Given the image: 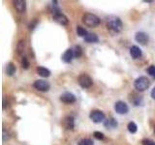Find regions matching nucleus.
<instances>
[{
	"instance_id": "c756f323",
	"label": "nucleus",
	"mask_w": 155,
	"mask_h": 145,
	"mask_svg": "<svg viewBox=\"0 0 155 145\" xmlns=\"http://www.w3.org/2000/svg\"><path fill=\"white\" fill-rule=\"evenodd\" d=\"M154 132H155V129H154Z\"/></svg>"
},
{
	"instance_id": "20e7f679",
	"label": "nucleus",
	"mask_w": 155,
	"mask_h": 145,
	"mask_svg": "<svg viewBox=\"0 0 155 145\" xmlns=\"http://www.w3.org/2000/svg\"><path fill=\"white\" fill-rule=\"evenodd\" d=\"M89 118L93 121L94 123H101V122H103V121H105L106 116L103 111L95 109V110H92L90 112Z\"/></svg>"
},
{
	"instance_id": "6e6552de",
	"label": "nucleus",
	"mask_w": 155,
	"mask_h": 145,
	"mask_svg": "<svg viewBox=\"0 0 155 145\" xmlns=\"http://www.w3.org/2000/svg\"><path fill=\"white\" fill-rule=\"evenodd\" d=\"M135 40L137 43H140V45H147L149 41V37L147 33L144 32H138L135 35Z\"/></svg>"
},
{
	"instance_id": "4be33fe9",
	"label": "nucleus",
	"mask_w": 155,
	"mask_h": 145,
	"mask_svg": "<svg viewBox=\"0 0 155 145\" xmlns=\"http://www.w3.org/2000/svg\"><path fill=\"white\" fill-rule=\"evenodd\" d=\"M24 47H25V43H24L23 40H21L18 44V47H17V50H18V54H21L24 50Z\"/></svg>"
},
{
	"instance_id": "ddd939ff",
	"label": "nucleus",
	"mask_w": 155,
	"mask_h": 145,
	"mask_svg": "<svg viewBox=\"0 0 155 145\" xmlns=\"http://www.w3.org/2000/svg\"><path fill=\"white\" fill-rule=\"evenodd\" d=\"M15 8L18 12V13H24L26 10V2L23 1V0H16L14 2Z\"/></svg>"
},
{
	"instance_id": "423d86ee",
	"label": "nucleus",
	"mask_w": 155,
	"mask_h": 145,
	"mask_svg": "<svg viewBox=\"0 0 155 145\" xmlns=\"http://www.w3.org/2000/svg\"><path fill=\"white\" fill-rule=\"evenodd\" d=\"M33 86H34V88H35V89H37L39 91H42V92L48 91V90H50V87H51L50 83H48V81L43 80V79L36 80L35 82H34Z\"/></svg>"
},
{
	"instance_id": "0eeeda50",
	"label": "nucleus",
	"mask_w": 155,
	"mask_h": 145,
	"mask_svg": "<svg viewBox=\"0 0 155 145\" xmlns=\"http://www.w3.org/2000/svg\"><path fill=\"white\" fill-rule=\"evenodd\" d=\"M114 110L118 114H126L129 111L128 105L122 101H118L114 104Z\"/></svg>"
},
{
	"instance_id": "f3484780",
	"label": "nucleus",
	"mask_w": 155,
	"mask_h": 145,
	"mask_svg": "<svg viewBox=\"0 0 155 145\" xmlns=\"http://www.w3.org/2000/svg\"><path fill=\"white\" fill-rule=\"evenodd\" d=\"M37 72L39 76H41L43 77H48L51 76V71L47 69L45 67H38L37 68Z\"/></svg>"
},
{
	"instance_id": "f03ea898",
	"label": "nucleus",
	"mask_w": 155,
	"mask_h": 145,
	"mask_svg": "<svg viewBox=\"0 0 155 145\" xmlns=\"http://www.w3.org/2000/svg\"><path fill=\"white\" fill-rule=\"evenodd\" d=\"M100 18L94 14L86 13L82 17V22L88 27H96L100 24Z\"/></svg>"
},
{
	"instance_id": "412c9836",
	"label": "nucleus",
	"mask_w": 155,
	"mask_h": 145,
	"mask_svg": "<svg viewBox=\"0 0 155 145\" xmlns=\"http://www.w3.org/2000/svg\"><path fill=\"white\" fill-rule=\"evenodd\" d=\"M82 48H81V46H76L75 47V48H74V55H75V57H77V58H79V57H81V55H82Z\"/></svg>"
},
{
	"instance_id": "7ed1b4c3",
	"label": "nucleus",
	"mask_w": 155,
	"mask_h": 145,
	"mask_svg": "<svg viewBox=\"0 0 155 145\" xmlns=\"http://www.w3.org/2000/svg\"><path fill=\"white\" fill-rule=\"evenodd\" d=\"M150 85V81L147 76H140L135 81V88L140 92L145 91Z\"/></svg>"
},
{
	"instance_id": "a211bd4d",
	"label": "nucleus",
	"mask_w": 155,
	"mask_h": 145,
	"mask_svg": "<svg viewBox=\"0 0 155 145\" xmlns=\"http://www.w3.org/2000/svg\"><path fill=\"white\" fill-rule=\"evenodd\" d=\"M16 66L14 65V63L10 62L7 65V75L8 76H13L15 72H16Z\"/></svg>"
},
{
	"instance_id": "393cba45",
	"label": "nucleus",
	"mask_w": 155,
	"mask_h": 145,
	"mask_svg": "<svg viewBox=\"0 0 155 145\" xmlns=\"http://www.w3.org/2000/svg\"><path fill=\"white\" fill-rule=\"evenodd\" d=\"M147 72H148V75L149 76H151L153 79H155V66L154 65H151V66H149L147 68Z\"/></svg>"
},
{
	"instance_id": "4468645a",
	"label": "nucleus",
	"mask_w": 155,
	"mask_h": 145,
	"mask_svg": "<svg viewBox=\"0 0 155 145\" xmlns=\"http://www.w3.org/2000/svg\"><path fill=\"white\" fill-rule=\"evenodd\" d=\"M53 19L58 22L59 24H61V25H66V24L68 23V18L66 16H64L62 13H59V14H53Z\"/></svg>"
},
{
	"instance_id": "b1692460",
	"label": "nucleus",
	"mask_w": 155,
	"mask_h": 145,
	"mask_svg": "<svg viewBox=\"0 0 155 145\" xmlns=\"http://www.w3.org/2000/svg\"><path fill=\"white\" fill-rule=\"evenodd\" d=\"M29 66H30V64H29V61L27 59V57L23 56L22 59H21V67H22V69L27 70L28 68H29Z\"/></svg>"
},
{
	"instance_id": "6ab92c4d",
	"label": "nucleus",
	"mask_w": 155,
	"mask_h": 145,
	"mask_svg": "<svg viewBox=\"0 0 155 145\" xmlns=\"http://www.w3.org/2000/svg\"><path fill=\"white\" fill-rule=\"evenodd\" d=\"M127 129L129 130V133L136 134V133H137V130H138V126L135 122H129L128 126H127Z\"/></svg>"
},
{
	"instance_id": "f8f14e48",
	"label": "nucleus",
	"mask_w": 155,
	"mask_h": 145,
	"mask_svg": "<svg viewBox=\"0 0 155 145\" xmlns=\"http://www.w3.org/2000/svg\"><path fill=\"white\" fill-rule=\"evenodd\" d=\"M74 56H75L74 50H71V48H68V50L64 52V54L62 55V60L64 63H71Z\"/></svg>"
},
{
	"instance_id": "5701e85b",
	"label": "nucleus",
	"mask_w": 155,
	"mask_h": 145,
	"mask_svg": "<svg viewBox=\"0 0 155 145\" xmlns=\"http://www.w3.org/2000/svg\"><path fill=\"white\" fill-rule=\"evenodd\" d=\"M78 145H94V142H93V140L90 138H84L80 140Z\"/></svg>"
},
{
	"instance_id": "9b49d317",
	"label": "nucleus",
	"mask_w": 155,
	"mask_h": 145,
	"mask_svg": "<svg viewBox=\"0 0 155 145\" xmlns=\"http://www.w3.org/2000/svg\"><path fill=\"white\" fill-rule=\"evenodd\" d=\"M143 52H142V50L138 47V46H133L130 47V55L132 56V58L134 59H138L140 56H142Z\"/></svg>"
},
{
	"instance_id": "9d476101",
	"label": "nucleus",
	"mask_w": 155,
	"mask_h": 145,
	"mask_svg": "<svg viewBox=\"0 0 155 145\" xmlns=\"http://www.w3.org/2000/svg\"><path fill=\"white\" fill-rule=\"evenodd\" d=\"M63 126L66 130H73L75 128V119L73 116L68 115L63 119Z\"/></svg>"
},
{
	"instance_id": "aec40b11",
	"label": "nucleus",
	"mask_w": 155,
	"mask_h": 145,
	"mask_svg": "<svg viewBox=\"0 0 155 145\" xmlns=\"http://www.w3.org/2000/svg\"><path fill=\"white\" fill-rule=\"evenodd\" d=\"M77 34L79 35L80 37H84V38H85L86 37V35L88 34V32H87L86 30H85V28H84L82 26H77Z\"/></svg>"
},
{
	"instance_id": "dca6fc26",
	"label": "nucleus",
	"mask_w": 155,
	"mask_h": 145,
	"mask_svg": "<svg viewBox=\"0 0 155 145\" xmlns=\"http://www.w3.org/2000/svg\"><path fill=\"white\" fill-rule=\"evenodd\" d=\"M84 41L86 43H98L99 38L94 33H88L86 35V37L84 38Z\"/></svg>"
},
{
	"instance_id": "a878e982",
	"label": "nucleus",
	"mask_w": 155,
	"mask_h": 145,
	"mask_svg": "<svg viewBox=\"0 0 155 145\" xmlns=\"http://www.w3.org/2000/svg\"><path fill=\"white\" fill-rule=\"evenodd\" d=\"M142 143H143V145H155V142L153 141V140L148 139V138H144V139H143Z\"/></svg>"
},
{
	"instance_id": "2eb2a0df",
	"label": "nucleus",
	"mask_w": 155,
	"mask_h": 145,
	"mask_svg": "<svg viewBox=\"0 0 155 145\" xmlns=\"http://www.w3.org/2000/svg\"><path fill=\"white\" fill-rule=\"evenodd\" d=\"M117 125H118L117 121L113 117L105 120V122H104V126L107 129H114L117 127Z\"/></svg>"
},
{
	"instance_id": "f257e3e1",
	"label": "nucleus",
	"mask_w": 155,
	"mask_h": 145,
	"mask_svg": "<svg viewBox=\"0 0 155 145\" xmlns=\"http://www.w3.org/2000/svg\"><path fill=\"white\" fill-rule=\"evenodd\" d=\"M107 27H108L109 30L114 33H118L122 30L123 27V23L121 21V19L119 18H110L108 19V22H107Z\"/></svg>"
},
{
	"instance_id": "c85d7f7f",
	"label": "nucleus",
	"mask_w": 155,
	"mask_h": 145,
	"mask_svg": "<svg viewBox=\"0 0 155 145\" xmlns=\"http://www.w3.org/2000/svg\"><path fill=\"white\" fill-rule=\"evenodd\" d=\"M151 98L155 100V87H154V88L152 89V91H151Z\"/></svg>"
},
{
	"instance_id": "bb28decb",
	"label": "nucleus",
	"mask_w": 155,
	"mask_h": 145,
	"mask_svg": "<svg viewBox=\"0 0 155 145\" xmlns=\"http://www.w3.org/2000/svg\"><path fill=\"white\" fill-rule=\"evenodd\" d=\"M94 137L95 138L97 139H99V140H103L104 139V134L103 133H101V132H95L94 133Z\"/></svg>"
},
{
	"instance_id": "cd10ccee",
	"label": "nucleus",
	"mask_w": 155,
	"mask_h": 145,
	"mask_svg": "<svg viewBox=\"0 0 155 145\" xmlns=\"http://www.w3.org/2000/svg\"><path fill=\"white\" fill-rule=\"evenodd\" d=\"M9 138H10V134H9V133H7L6 130H3V142L7 141V140H8Z\"/></svg>"
},
{
	"instance_id": "39448f33",
	"label": "nucleus",
	"mask_w": 155,
	"mask_h": 145,
	"mask_svg": "<svg viewBox=\"0 0 155 145\" xmlns=\"http://www.w3.org/2000/svg\"><path fill=\"white\" fill-rule=\"evenodd\" d=\"M79 83L82 88H89L93 84V80L88 75L82 74L79 76Z\"/></svg>"
},
{
	"instance_id": "1a4fd4ad",
	"label": "nucleus",
	"mask_w": 155,
	"mask_h": 145,
	"mask_svg": "<svg viewBox=\"0 0 155 145\" xmlns=\"http://www.w3.org/2000/svg\"><path fill=\"white\" fill-rule=\"evenodd\" d=\"M60 101L64 104H73L76 102V96L70 92H66L60 96Z\"/></svg>"
}]
</instances>
